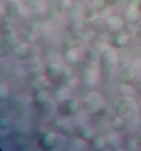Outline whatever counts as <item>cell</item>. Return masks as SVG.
<instances>
[{
  "mask_svg": "<svg viewBox=\"0 0 141 151\" xmlns=\"http://www.w3.org/2000/svg\"><path fill=\"white\" fill-rule=\"evenodd\" d=\"M140 11H141V4H140Z\"/></svg>",
  "mask_w": 141,
  "mask_h": 151,
  "instance_id": "obj_30",
  "label": "cell"
},
{
  "mask_svg": "<svg viewBox=\"0 0 141 151\" xmlns=\"http://www.w3.org/2000/svg\"><path fill=\"white\" fill-rule=\"evenodd\" d=\"M84 81L89 86H96L98 82V71L96 68H89L84 71Z\"/></svg>",
  "mask_w": 141,
  "mask_h": 151,
  "instance_id": "obj_15",
  "label": "cell"
},
{
  "mask_svg": "<svg viewBox=\"0 0 141 151\" xmlns=\"http://www.w3.org/2000/svg\"><path fill=\"white\" fill-rule=\"evenodd\" d=\"M55 144H57V134H55L54 132L44 133L40 137V140H39V147H40V150H43V151L54 150Z\"/></svg>",
  "mask_w": 141,
  "mask_h": 151,
  "instance_id": "obj_8",
  "label": "cell"
},
{
  "mask_svg": "<svg viewBox=\"0 0 141 151\" xmlns=\"http://www.w3.org/2000/svg\"><path fill=\"white\" fill-rule=\"evenodd\" d=\"M140 4H141V0H130V3H129V7L140 9Z\"/></svg>",
  "mask_w": 141,
  "mask_h": 151,
  "instance_id": "obj_26",
  "label": "cell"
},
{
  "mask_svg": "<svg viewBox=\"0 0 141 151\" xmlns=\"http://www.w3.org/2000/svg\"><path fill=\"white\" fill-rule=\"evenodd\" d=\"M44 76L46 79L51 83H61L65 78V71L64 67L61 64H50L47 65L44 69Z\"/></svg>",
  "mask_w": 141,
  "mask_h": 151,
  "instance_id": "obj_4",
  "label": "cell"
},
{
  "mask_svg": "<svg viewBox=\"0 0 141 151\" xmlns=\"http://www.w3.org/2000/svg\"><path fill=\"white\" fill-rule=\"evenodd\" d=\"M72 1H76V0H72Z\"/></svg>",
  "mask_w": 141,
  "mask_h": 151,
  "instance_id": "obj_31",
  "label": "cell"
},
{
  "mask_svg": "<svg viewBox=\"0 0 141 151\" xmlns=\"http://www.w3.org/2000/svg\"><path fill=\"white\" fill-rule=\"evenodd\" d=\"M29 53H31V50H29V46H28L26 43L19 45L18 49H17V54H18V57H21V58H26L28 55H29Z\"/></svg>",
  "mask_w": 141,
  "mask_h": 151,
  "instance_id": "obj_21",
  "label": "cell"
},
{
  "mask_svg": "<svg viewBox=\"0 0 141 151\" xmlns=\"http://www.w3.org/2000/svg\"><path fill=\"white\" fill-rule=\"evenodd\" d=\"M90 28L97 33V35H102V33L108 32V24H107V18L104 17H96L90 21Z\"/></svg>",
  "mask_w": 141,
  "mask_h": 151,
  "instance_id": "obj_12",
  "label": "cell"
},
{
  "mask_svg": "<svg viewBox=\"0 0 141 151\" xmlns=\"http://www.w3.org/2000/svg\"><path fill=\"white\" fill-rule=\"evenodd\" d=\"M107 24H108V32L114 33L118 31H123L126 28V21L122 15H109L107 18Z\"/></svg>",
  "mask_w": 141,
  "mask_h": 151,
  "instance_id": "obj_9",
  "label": "cell"
},
{
  "mask_svg": "<svg viewBox=\"0 0 141 151\" xmlns=\"http://www.w3.org/2000/svg\"><path fill=\"white\" fill-rule=\"evenodd\" d=\"M119 63V54L115 50V47H109L105 49L100 54V60H98V65L102 71H112V69L118 65Z\"/></svg>",
  "mask_w": 141,
  "mask_h": 151,
  "instance_id": "obj_2",
  "label": "cell"
},
{
  "mask_svg": "<svg viewBox=\"0 0 141 151\" xmlns=\"http://www.w3.org/2000/svg\"><path fill=\"white\" fill-rule=\"evenodd\" d=\"M136 114H137V104L133 99H129V97L120 99L115 105V115L125 119V121L132 119L133 116H136Z\"/></svg>",
  "mask_w": 141,
  "mask_h": 151,
  "instance_id": "obj_1",
  "label": "cell"
},
{
  "mask_svg": "<svg viewBox=\"0 0 141 151\" xmlns=\"http://www.w3.org/2000/svg\"><path fill=\"white\" fill-rule=\"evenodd\" d=\"M98 11H97L93 6H87L86 7V10H84V15H83V18H86V19H89V21H91L93 18H96V17H98Z\"/></svg>",
  "mask_w": 141,
  "mask_h": 151,
  "instance_id": "obj_20",
  "label": "cell"
},
{
  "mask_svg": "<svg viewBox=\"0 0 141 151\" xmlns=\"http://www.w3.org/2000/svg\"><path fill=\"white\" fill-rule=\"evenodd\" d=\"M134 68L132 65H123L120 71H119V82L123 83V85H130L134 79Z\"/></svg>",
  "mask_w": 141,
  "mask_h": 151,
  "instance_id": "obj_11",
  "label": "cell"
},
{
  "mask_svg": "<svg viewBox=\"0 0 141 151\" xmlns=\"http://www.w3.org/2000/svg\"><path fill=\"white\" fill-rule=\"evenodd\" d=\"M84 55H86V60H89L90 63H96V61L100 60V55H98V53H97L94 49H87Z\"/></svg>",
  "mask_w": 141,
  "mask_h": 151,
  "instance_id": "obj_22",
  "label": "cell"
},
{
  "mask_svg": "<svg viewBox=\"0 0 141 151\" xmlns=\"http://www.w3.org/2000/svg\"><path fill=\"white\" fill-rule=\"evenodd\" d=\"M62 43L65 45V47H79L84 42H83L82 33H79L75 29H69L62 36Z\"/></svg>",
  "mask_w": 141,
  "mask_h": 151,
  "instance_id": "obj_6",
  "label": "cell"
},
{
  "mask_svg": "<svg viewBox=\"0 0 141 151\" xmlns=\"http://www.w3.org/2000/svg\"><path fill=\"white\" fill-rule=\"evenodd\" d=\"M35 103L37 105H46L50 103V96H49V93L44 92V90H40V92H37L35 94Z\"/></svg>",
  "mask_w": 141,
  "mask_h": 151,
  "instance_id": "obj_18",
  "label": "cell"
},
{
  "mask_svg": "<svg viewBox=\"0 0 141 151\" xmlns=\"http://www.w3.org/2000/svg\"><path fill=\"white\" fill-rule=\"evenodd\" d=\"M76 133H77V137L84 140V142H91L93 139L96 137V132L90 126H80L76 130Z\"/></svg>",
  "mask_w": 141,
  "mask_h": 151,
  "instance_id": "obj_14",
  "label": "cell"
},
{
  "mask_svg": "<svg viewBox=\"0 0 141 151\" xmlns=\"http://www.w3.org/2000/svg\"><path fill=\"white\" fill-rule=\"evenodd\" d=\"M82 37H83V42H93L97 37V33L91 28H87V31H84L82 33Z\"/></svg>",
  "mask_w": 141,
  "mask_h": 151,
  "instance_id": "obj_23",
  "label": "cell"
},
{
  "mask_svg": "<svg viewBox=\"0 0 141 151\" xmlns=\"http://www.w3.org/2000/svg\"><path fill=\"white\" fill-rule=\"evenodd\" d=\"M90 144L94 151H104L107 148V146H108V140L104 136H96L90 142Z\"/></svg>",
  "mask_w": 141,
  "mask_h": 151,
  "instance_id": "obj_16",
  "label": "cell"
},
{
  "mask_svg": "<svg viewBox=\"0 0 141 151\" xmlns=\"http://www.w3.org/2000/svg\"><path fill=\"white\" fill-rule=\"evenodd\" d=\"M107 1V4H108V7H112V6H116L120 1V0H105Z\"/></svg>",
  "mask_w": 141,
  "mask_h": 151,
  "instance_id": "obj_27",
  "label": "cell"
},
{
  "mask_svg": "<svg viewBox=\"0 0 141 151\" xmlns=\"http://www.w3.org/2000/svg\"><path fill=\"white\" fill-rule=\"evenodd\" d=\"M123 18L126 21V24L130 25H138L141 21V11L140 9H134V7H127L123 11Z\"/></svg>",
  "mask_w": 141,
  "mask_h": 151,
  "instance_id": "obj_10",
  "label": "cell"
},
{
  "mask_svg": "<svg viewBox=\"0 0 141 151\" xmlns=\"http://www.w3.org/2000/svg\"><path fill=\"white\" fill-rule=\"evenodd\" d=\"M136 35H137V37H140V39H141V21H140V24L137 25V29H136Z\"/></svg>",
  "mask_w": 141,
  "mask_h": 151,
  "instance_id": "obj_28",
  "label": "cell"
},
{
  "mask_svg": "<svg viewBox=\"0 0 141 151\" xmlns=\"http://www.w3.org/2000/svg\"><path fill=\"white\" fill-rule=\"evenodd\" d=\"M101 107H104V99L97 92L87 94L82 101V108L87 112H98Z\"/></svg>",
  "mask_w": 141,
  "mask_h": 151,
  "instance_id": "obj_3",
  "label": "cell"
},
{
  "mask_svg": "<svg viewBox=\"0 0 141 151\" xmlns=\"http://www.w3.org/2000/svg\"><path fill=\"white\" fill-rule=\"evenodd\" d=\"M6 13L9 17H15L19 13V4L17 1H9L6 6Z\"/></svg>",
  "mask_w": 141,
  "mask_h": 151,
  "instance_id": "obj_19",
  "label": "cell"
},
{
  "mask_svg": "<svg viewBox=\"0 0 141 151\" xmlns=\"http://www.w3.org/2000/svg\"><path fill=\"white\" fill-rule=\"evenodd\" d=\"M126 129H127V126H126V121H125V119L119 118V116H115V118L112 119V130H114L115 133L120 134V133L126 132Z\"/></svg>",
  "mask_w": 141,
  "mask_h": 151,
  "instance_id": "obj_17",
  "label": "cell"
},
{
  "mask_svg": "<svg viewBox=\"0 0 141 151\" xmlns=\"http://www.w3.org/2000/svg\"><path fill=\"white\" fill-rule=\"evenodd\" d=\"M64 58L69 64H76L80 61V53L77 51V47H67L64 51Z\"/></svg>",
  "mask_w": 141,
  "mask_h": 151,
  "instance_id": "obj_13",
  "label": "cell"
},
{
  "mask_svg": "<svg viewBox=\"0 0 141 151\" xmlns=\"http://www.w3.org/2000/svg\"><path fill=\"white\" fill-rule=\"evenodd\" d=\"M7 53H9V45L4 40H0V58L7 55Z\"/></svg>",
  "mask_w": 141,
  "mask_h": 151,
  "instance_id": "obj_25",
  "label": "cell"
},
{
  "mask_svg": "<svg viewBox=\"0 0 141 151\" xmlns=\"http://www.w3.org/2000/svg\"><path fill=\"white\" fill-rule=\"evenodd\" d=\"M136 143H137V146L141 147V132L137 134V137H136Z\"/></svg>",
  "mask_w": 141,
  "mask_h": 151,
  "instance_id": "obj_29",
  "label": "cell"
},
{
  "mask_svg": "<svg viewBox=\"0 0 141 151\" xmlns=\"http://www.w3.org/2000/svg\"><path fill=\"white\" fill-rule=\"evenodd\" d=\"M129 40H130V37H129V33L125 32V29L123 31H118V32H114L111 33V37H109V45L115 49H122V47H126L129 45Z\"/></svg>",
  "mask_w": 141,
  "mask_h": 151,
  "instance_id": "obj_7",
  "label": "cell"
},
{
  "mask_svg": "<svg viewBox=\"0 0 141 151\" xmlns=\"http://www.w3.org/2000/svg\"><path fill=\"white\" fill-rule=\"evenodd\" d=\"M77 110H79V103H77L76 99H72V97H68L65 100L59 101L58 107H57V111L61 115H64V116L76 114Z\"/></svg>",
  "mask_w": 141,
  "mask_h": 151,
  "instance_id": "obj_5",
  "label": "cell"
},
{
  "mask_svg": "<svg viewBox=\"0 0 141 151\" xmlns=\"http://www.w3.org/2000/svg\"><path fill=\"white\" fill-rule=\"evenodd\" d=\"M91 6H93L98 13L104 11V10L108 7V4H107V1H105V0H93V1H91Z\"/></svg>",
  "mask_w": 141,
  "mask_h": 151,
  "instance_id": "obj_24",
  "label": "cell"
}]
</instances>
